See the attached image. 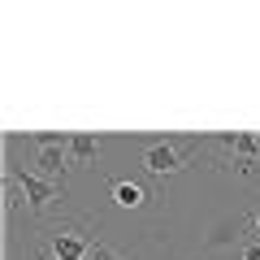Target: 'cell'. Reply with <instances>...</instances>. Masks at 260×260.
Wrapping results in <instances>:
<instances>
[{
  "mask_svg": "<svg viewBox=\"0 0 260 260\" xmlns=\"http://www.w3.org/2000/svg\"><path fill=\"white\" fill-rule=\"evenodd\" d=\"M9 178L18 182V191H22V200L30 204V213H44V208H52V200H56V182L39 178L35 169H13Z\"/></svg>",
  "mask_w": 260,
  "mask_h": 260,
  "instance_id": "1",
  "label": "cell"
},
{
  "mask_svg": "<svg viewBox=\"0 0 260 260\" xmlns=\"http://www.w3.org/2000/svg\"><path fill=\"white\" fill-rule=\"evenodd\" d=\"M143 169L156 174V178L178 174V169H182V148H178V143H152V148L143 152Z\"/></svg>",
  "mask_w": 260,
  "mask_h": 260,
  "instance_id": "2",
  "label": "cell"
},
{
  "mask_svg": "<svg viewBox=\"0 0 260 260\" xmlns=\"http://www.w3.org/2000/svg\"><path fill=\"white\" fill-rule=\"evenodd\" d=\"M87 256H91L87 234H78V230H56L52 234V260H87Z\"/></svg>",
  "mask_w": 260,
  "mask_h": 260,
  "instance_id": "3",
  "label": "cell"
},
{
  "mask_svg": "<svg viewBox=\"0 0 260 260\" xmlns=\"http://www.w3.org/2000/svg\"><path fill=\"white\" fill-rule=\"evenodd\" d=\"M65 165H70V148H39L35 152V174L48 178V182L65 178Z\"/></svg>",
  "mask_w": 260,
  "mask_h": 260,
  "instance_id": "4",
  "label": "cell"
},
{
  "mask_svg": "<svg viewBox=\"0 0 260 260\" xmlns=\"http://www.w3.org/2000/svg\"><path fill=\"white\" fill-rule=\"evenodd\" d=\"M113 204H117V208H143V204H148V191H143V182H130V178L113 182Z\"/></svg>",
  "mask_w": 260,
  "mask_h": 260,
  "instance_id": "5",
  "label": "cell"
},
{
  "mask_svg": "<svg viewBox=\"0 0 260 260\" xmlns=\"http://www.w3.org/2000/svg\"><path fill=\"white\" fill-rule=\"evenodd\" d=\"M95 156H100V139H95V135H83V130L70 135V160H74V165H91Z\"/></svg>",
  "mask_w": 260,
  "mask_h": 260,
  "instance_id": "6",
  "label": "cell"
},
{
  "mask_svg": "<svg viewBox=\"0 0 260 260\" xmlns=\"http://www.w3.org/2000/svg\"><path fill=\"white\" fill-rule=\"evenodd\" d=\"M225 148H234L243 160H260V139L256 135H234V139H221Z\"/></svg>",
  "mask_w": 260,
  "mask_h": 260,
  "instance_id": "7",
  "label": "cell"
},
{
  "mask_svg": "<svg viewBox=\"0 0 260 260\" xmlns=\"http://www.w3.org/2000/svg\"><path fill=\"white\" fill-rule=\"evenodd\" d=\"M87 260H117V256H113L104 243H91V256H87Z\"/></svg>",
  "mask_w": 260,
  "mask_h": 260,
  "instance_id": "8",
  "label": "cell"
},
{
  "mask_svg": "<svg viewBox=\"0 0 260 260\" xmlns=\"http://www.w3.org/2000/svg\"><path fill=\"white\" fill-rule=\"evenodd\" d=\"M243 260H260V239H251V243H243Z\"/></svg>",
  "mask_w": 260,
  "mask_h": 260,
  "instance_id": "9",
  "label": "cell"
}]
</instances>
